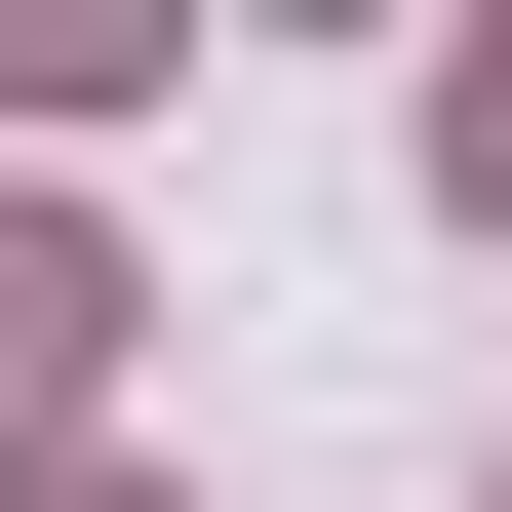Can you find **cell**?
Here are the masks:
<instances>
[{"label":"cell","instance_id":"1","mask_svg":"<svg viewBox=\"0 0 512 512\" xmlns=\"http://www.w3.org/2000/svg\"><path fill=\"white\" fill-rule=\"evenodd\" d=\"M79 355H119V237L0 197V473H79Z\"/></svg>","mask_w":512,"mask_h":512},{"label":"cell","instance_id":"2","mask_svg":"<svg viewBox=\"0 0 512 512\" xmlns=\"http://www.w3.org/2000/svg\"><path fill=\"white\" fill-rule=\"evenodd\" d=\"M434 197H473V237H512V40H434Z\"/></svg>","mask_w":512,"mask_h":512},{"label":"cell","instance_id":"3","mask_svg":"<svg viewBox=\"0 0 512 512\" xmlns=\"http://www.w3.org/2000/svg\"><path fill=\"white\" fill-rule=\"evenodd\" d=\"M0 512H158V473H0Z\"/></svg>","mask_w":512,"mask_h":512}]
</instances>
